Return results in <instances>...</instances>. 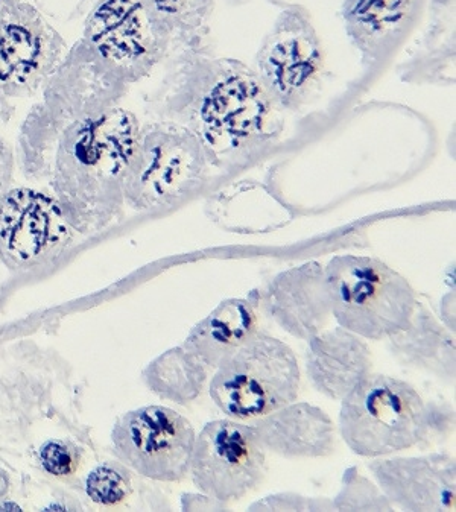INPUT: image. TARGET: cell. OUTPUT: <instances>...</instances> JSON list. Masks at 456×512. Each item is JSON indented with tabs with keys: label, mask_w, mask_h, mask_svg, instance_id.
<instances>
[{
	"label": "cell",
	"mask_w": 456,
	"mask_h": 512,
	"mask_svg": "<svg viewBox=\"0 0 456 512\" xmlns=\"http://www.w3.org/2000/svg\"><path fill=\"white\" fill-rule=\"evenodd\" d=\"M125 86L78 40L23 119L16 162L46 181L76 233H101L124 215V177L140 121Z\"/></svg>",
	"instance_id": "1"
},
{
	"label": "cell",
	"mask_w": 456,
	"mask_h": 512,
	"mask_svg": "<svg viewBox=\"0 0 456 512\" xmlns=\"http://www.w3.org/2000/svg\"><path fill=\"white\" fill-rule=\"evenodd\" d=\"M163 64V78L146 99L149 113L194 133L213 168H241L279 142L285 111L253 67L219 57L209 43L180 49Z\"/></svg>",
	"instance_id": "2"
},
{
	"label": "cell",
	"mask_w": 456,
	"mask_h": 512,
	"mask_svg": "<svg viewBox=\"0 0 456 512\" xmlns=\"http://www.w3.org/2000/svg\"><path fill=\"white\" fill-rule=\"evenodd\" d=\"M213 10L215 0H98L81 40L131 87L180 49L207 43Z\"/></svg>",
	"instance_id": "3"
},
{
	"label": "cell",
	"mask_w": 456,
	"mask_h": 512,
	"mask_svg": "<svg viewBox=\"0 0 456 512\" xmlns=\"http://www.w3.org/2000/svg\"><path fill=\"white\" fill-rule=\"evenodd\" d=\"M452 411L428 403L405 380L368 374L341 400L339 435L355 455L373 459L428 443Z\"/></svg>",
	"instance_id": "4"
},
{
	"label": "cell",
	"mask_w": 456,
	"mask_h": 512,
	"mask_svg": "<svg viewBox=\"0 0 456 512\" xmlns=\"http://www.w3.org/2000/svg\"><path fill=\"white\" fill-rule=\"evenodd\" d=\"M203 143L165 119L140 124L124 177L125 206L136 212L168 209L203 189L212 169Z\"/></svg>",
	"instance_id": "5"
},
{
	"label": "cell",
	"mask_w": 456,
	"mask_h": 512,
	"mask_svg": "<svg viewBox=\"0 0 456 512\" xmlns=\"http://www.w3.org/2000/svg\"><path fill=\"white\" fill-rule=\"evenodd\" d=\"M324 275L338 326L367 341H384L408 326L417 292L387 263L344 254L329 260Z\"/></svg>",
	"instance_id": "6"
},
{
	"label": "cell",
	"mask_w": 456,
	"mask_h": 512,
	"mask_svg": "<svg viewBox=\"0 0 456 512\" xmlns=\"http://www.w3.org/2000/svg\"><path fill=\"white\" fill-rule=\"evenodd\" d=\"M300 385L294 350L257 329L219 362L210 379L209 396L228 418L250 421L295 402Z\"/></svg>",
	"instance_id": "7"
},
{
	"label": "cell",
	"mask_w": 456,
	"mask_h": 512,
	"mask_svg": "<svg viewBox=\"0 0 456 512\" xmlns=\"http://www.w3.org/2000/svg\"><path fill=\"white\" fill-rule=\"evenodd\" d=\"M67 43L42 11L28 2L0 7V119L10 122L17 102L38 95Z\"/></svg>",
	"instance_id": "8"
},
{
	"label": "cell",
	"mask_w": 456,
	"mask_h": 512,
	"mask_svg": "<svg viewBox=\"0 0 456 512\" xmlns=\"http://www.w3.org/2000/svg\"><path fill=\"white\" fill-rule=\"evenodd\" d=\"M254 70L283 111L301 110L320 90L324 49L308 11L289 5L263 38Z\"/></svg>",
	"instance_id": "9"
},
{
	"label": "cell",
	"mask_w": 456,
	"mask_h": 512,
	"mask_svg": "<svg viewBox=\"0 0 456 512\" xmlns=\"http://www.w3.org/2000/svg\"><path fill=\"white\" fill-rule=\"evenodd\" d=\"M197 432L168 406H143L125 412L111 429V452L136 475L162 484L189 475Z\"/></svg>",
	"instance_id": "10"
},
{
	"label": "cell",
	"mask_w": 456,
	"mask_h": 512,
	"mask_svg": "<svg viewBox=\"0 0 456 512\" xmlns=\"http://www.w3.org/2000/svg\"><path fill=\"white\" fill-rule=\"evenodd\" d=\"M265 473L266 450L253 424L224 418L210 421L198 433L189 475L201 494L235 502L256 490Z\"/></svg>",
	"instance_id": "11"
},
{
	"label": "cell",
	"mask_w": 456,
	"mask_h": 512,
	"mask_svg": "<svg viewBox=\"0 0 456 512\" xmlns=\"http://www.w3.org/2000/svg\"><path fill=\"white\" fill-rule=\"evenodd\" d=\"M57 196L35 187H11L0 204V262L11 271L54 263L75 242Z\"/></svg>",
	"instance_id": "12"
},
{
	"label": "cell",
	"mask_w": 456,
	"mask_h": 512,
	"mask_svg": "<svg viewBox=\"0 0 456 512\" xmlns=\"http://www.w3.org/2000/svg\"><path fill=\"white\" fill-rule=\"evenodd\" d=\"M368 471L391 505L403 511H455L456 462L447 453L382 456Z\"/></svg>",
	"instance_id": "13"
},
{
	"label": "cell",
	"mask_w": 456,
	"mask_h": 512,
	"mask_svg": "<svg viewBox=\"0 0 456 512\" xmlns=\"http://www.w3.org/2000/svg\"><path fill=\"white\" fill-rule=\"evenodd\" d=\"M259 303L280 329L308 342L332 318L324 266L312 260L280 272L263 289Z\"/></svg>",
	"instance_id": "14"
},
{
	"label": "cell",
	"mask_w": 456,
	"mask_h": 512,
	"mask_svg": "<svg viewBox=\"0 0 456 512\" xmlns=\"http://www.w3.org/2000/svg\"><path fill=\"white\" fill-rule=\"evenodd\" d=\"M266 452L286 459L327 458L335 452L336 429L326 411L295 402L250 420Z\"/></svg>",
	"instance_id": "15"
},
{
	"label": "cell",
	"mask_w": 456,
	"mask_h": 512,
	"mask_svg": "<svg viewBox=\"0 0 456 512\" xmlns=\"http://www.w3.org/2000/svg\"><path fill=\"white\" fill-rule=\"evenodd\" d=\"M373 370L367 339L338 326L308 341L306 373L315 391L341 402Z\"/></svg>",
	"instance_id": "16"
},
{
	"label": "cell",
	"mask_w": 456,
	"mask_h": 512,
	"mask_svg": "<svg viewBox=\"0 0 456 512\" xmlns=\"http://www.w3.org/2000/svg\"><path fill=\"white\" fill-rule=\"evenodd\" d=\"M414 0H344L341 20L365 66L382 63L414 19Z\"/></svg>",
	"instance_id": "17"
},
{
	"label": "cell",
	"mask_w": 456,
	"mask_h": 512,
	"mask_svg": "<svg viewBox=\"0 0 456 512\" xmlns=\"http://www.w3.org/2000/svg\"><path fill=\"white\" fill-rule=\"evenodd\" d=\"M388 345L405 367L426 371L447 382L455 380V335L420 301L408 326L390 336Z\"/></svg>",
	"instance_id": "18"
},
{
	"label": "cell",
	"mask_w": 456,
	"mask_h": 512,
	"mask_svg": "<svg viewBox=\"0 0 456 512\" xmlns=\"http://www.w3.org/2000/svg\"><path fill=\"white\" fill-rule=\"evenodd\" d=\"M256 330L257 315L253 304L244 298H228L190 329L183 347L212 371Z\"/></svg>",
	"instance_id": "19"
},
{
	"label": "cell",
	"mask_w": 456,
	"mask_h": 512,
	"mask_svg": "<svg viewBox=\"0 0 456 512\" xmlns=\"http://www.w3.org/2000/svg\"><path fill=\"white\" fill-rule=\"evenodd\" d=\"M142 380L159 399L187 405L203 394L209 370L181 345L149 362L142 371Z\"/></svg>",
	"instance_id": "20"
},
{
	"label": "cell",
	"mask_w": 456,
	"mask_h": 512,
	"mask_svg": "<svg viewBox=\"0 0 456 512\" xmlns=\"http://www.w3.org/2000/svg\"><path fill=\"white\" fill-rule=\"evenodd\" d=\"M134 471L122 462H105L90 471L86 493L96 505L104 508L122 505L134 493Z\"/></svg>",
	"instance_id": "21"
},
{
	"label": "cell",
	"mask_w": 456,
	"mask_h": 512,
	"mask_svg": "<svg viewBox=\"0 0 456 512\" xmlns=\"http://www.w3.org/2000/svg\"><path fill=\"white\" fill-rule=\"evenodd\" d=\"M335 511H393L394 506L379 485L365 478L356 467L347 468L342 485L332 500Z\"/></svg>",
	"instance_id": "22"
},
{
	"label": "cell",
	"mask_w": 456,
	"mask_h": 512,
	"mask_svg": "<svg viewBox=\"0 0 456 512\" xmlns=\"http://www.w3.org/2000/svg\"><path fill=\"white\" fill-rule=\"evenodd\" d=\"M38 459L42 464L43 470L55 478H64L70 476L80 467V453L72 444L64 443L60 440L46 441L40 452Z\"/></svg>",
	"instance_id": "23"
},
{
	"label": "cell",
	"mask_w": 456,
	"mask_h": 512,
	"mask_svg": "<svg viewBox=\"0 0 456 512\" xmlns=\"http://www.w3.org/2000/svg\"><path fill=\"white\" fill-rule=\"evenodd\" d=\"M335 511L332 500L306 497L297 493H279L263 497L250 506V511Z\"/></svg>",
	"instance_id": "24"
},
{
	"label": "cell",
	"mask_w": 456,
	"mask_h": 512,
	"mask_svg": "<svg viewBox=\"0 0 456 512\" xmlns=\"http://www.w3.org/2000/svg\"><path fill=\"white\" fill-rule=\"evenodd\" d=\"M14 171H16L14 149L4 137H0V204L13 187Z\"/></svg>",
	"instance_id": "25"
},
{
	"label": "cell",
	"mask_w": 456,
	"mask_h": 512,
	"mask_svg": "<svg viewBox=\"0 0 456 512\" xmlns=\"http://www.w3.org/2000/svg\"><path fill=\"white\" fill-rule=\"evenodd\" d=\"M20 2H26V0H0V7H8V5L20 4Z\"/></svg>",
	"instance_id": "26"
}]
</instances>
